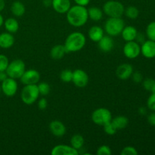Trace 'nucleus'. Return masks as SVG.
<instances>
[{"label": "nucleus", "instance_id": "7c9ffc66", "mask_svg": "<svg viewBox=\"0 0 155 155\" xmlns=\"http://www.w3.org/2000/svg\"><path fill=\"white\" fill-rule=\"evenodd\" d=\"M146 35L148 39L155 41V21H152L147 26Z\"/></svg>", "mask_w": 155, "mask_h": 155}, {"label": "nucleus", "instance_id": "4be33fe9", "mask_svg": "<svg viewBox=\"0 0 155 155\" xmlns=\"http://www.w3.org/2000/svg\"><path fill=\"white\" fill-rule=\"evenodd\" d=\"M11 12L14 16L17 18L23 16L26 12V8L24 5L20 1H15L12 3L11 6Z\"/></svg>", "mask_w": 155, "mask_h": 155}, {"label": "nucleus", "instance_id": "c9c22d12", "mask_svg": "<svg viewBox=\"0 0 155 155\" xmlns=\"http://www.w3.org/2000/svg\"><path fill=\"white\" fill-rule=\"evenodd\" d=\"M147 106L151 110H155V92L151 93L147 101Z\"/></svg>", "mask_w": 155, "mask_h": 155}, {"label": "nucleus", "instance_id": "4c0bfd02", "mask_svg": "<svg viewBox=\"0 0 155 155\" xmlns=\"http://www.w3.org/2000/svg\"><path fill=\"white\" fill-rule=\"evenodd\" d=\"M38 108L41 110H43L46 109L47 106H48V101H47L46 98H41L38 100Z\"/></svg>", "mask_w": 155, "mask_h": 155}, {"label": "nucleus", "instance_id": "72a5a7b5", "mask_svg": "<svg viewBox=\"0 0 155 155\" xmlns=\"http://www.w3.org/2000/svg\"><path fill=\"white\" fill-rule=\"evenodd\" d=\"M121 155H137L138 151L136 148L133 146H127L122 149L120 152Z\"/></svg>", "mask_w": 155, "mask_h": 155}, {"label": "nucleus", "instance_id": "cd10ccee", "mask_svg": "<svg viewBox=\"0 0 155 155\" xmlns=\"http://www.w3.org/2000/svg\"><path fill=\"white\" fill-rule=\"evenodd\" d=\"M72 78L73 71H71V70H64V71H62L61 73L60 74V79L62 82H64V83H71V82H72Z\"/></svg>", "mask_w": 155, "mask_h": 155}, {"label": "nucleus", "instance_id": "58836bf2", "mask_svg": "<svg viewBox=\"0 0 155 155\" xmlns=\"http://www.w3.org/2000/svg\"><path fill=\"white\" fill-rule=\"evenodd\" d=\"M148 122L149 123L150 125L155 127V112L151 113L148 115Z\"/></svg>", "mask_w": 155, "mask_h": 155}, {"label": "nucleus", "instance_id": "ddd939ff", "mask_svg": "<svg viewBox=\"0 0 155 155\" xmlns=\"http://www.w3.org/2000/svg\"><path fill=\"white\" fill-rule=\"evenodd\" d=\"M133 73V68L130 64H122L119 65L116 70V75L122 80H128L130 78Z\"/></svg>", "mask_w": 155, "mask_h": 155}, {"label": "nucleus", "instance_id": "6ab92c4d", "mask_svg": "<svg viewBox=\"0 0 155 155\" xmlns=\"http://www.w3.org/2000/svg\"><path fill=\"white\" fill-rule=\"evenodd\" d=\"M120 34L125 42H130V41L136 40L138 31L136 27L133 26H125Z\"/></svg>", "mask_w": 155, "mask_h": 155}, {"label": "nucleus", "instance_id": "37998d69", "mask_svg": "<svg viewBox=\"0 0 155 155\" xmlns=\"http://www.w3.org/2000/svg\"><path fill=\"white\" fill-rule=\"evenodd\" d=\"M139 113L141 115H145L147 113V110L145 107H141L139 108Z\"/></svg>", "mask_w": 155, "mask_h": 155}, {"label": "nucleus", "instance_id": "e433bc0d", "mask_svg": "<svg viewBox=\"0 0 155 155\" xmlns=\"http://www.w3.org/2000/svg\"><path fill=\"white\" fill-rule=\"evenodd\" d=\"M132 78L134 83H142V80H143V76L139 71H136V72H133L132 74Z\"/></svg>", "mask_w": 155, "mask_h": 155}, {"label": "nucleus", "instance_id": "5701e85b", "mask_svg": "<svg viewBox=\"0 0 155 155\" xmlns=\"http://www.w3.org/2000/svg\"><path fill=\"white\" fill-rule=\"evenodd\" d=\"M88 16L93 21H99L103 18V10L96 6H92L87 9Z\"/></svg>", "mask_w": 155, "mask_h": 155}, {"label": "nucleus", "instance_id": "a19ab883", "mask_svg": "<svg viewBox=\"0 0 155 155\" xmlns=\"http://www.w3.org/2000/svg\"><path fill=\"white\" fill-rule=\"evenodd\" d=\"M136 40L138 43H143L145 42V36H144L143 33H138L137 36H136Z\"/></svg>", "mask_w": 155, "mask_h": 155}, {"label": "nucleus", "instance_id": "423d86ee", "mask_svg": "<svg viewBox=\"0 0 155 155\" xmlns=\"http://www.w3.org/2000/svg\"><path fill=\"white\" fill-rule=\"evenodd\" d=\"M25 71V63L21 59H15L12 62H9L8 66L5 71L8 74V77L18 80L21 78Z\"/></svg>", "mask_w": 155, "mask_h": 155}, {"label": "nucleus", "instance_id": "f704fd0d", "mask_svg": "<svg viewBox=\"0 0 155 155\" xmlns=\"http://www.w3.org/2000/svg\"><path fill=\"white\" fill-rule=\"evenodd\" d=\"M96 154L98 155H110L112 154V151L110 147L104 145L98 148Z\"/></svg>", "mask_w": 155, "mask_h": 155}, {"label": "nucleus", "instance_id": "1a4fd4ad", "mask_svg": "<svg viewBox=\"0 0 155 155\" xmlns=\"http://www.w3.org/2000/svg\"><path fill=\"white\" fill-rule=\"evenodd\" d=\"M19 80L24 86L38 84L40 81V74L39 71L34 69L26 70Z\"/></svg>", "mask_w": 155, "mask_h": 155}, {"label": "nucleus", "instance_id": "39448f33", "mask_svg": "<svg viewBox=\"0 0 155 155\" xmlns=\"http://www.w3.org/2000/svg\"><path fill=\"white\" fill-rule=\"evenodd\" d=\"M102 10L109 18H121L124 14L125 8L120 2L110 0L104 3Z\"/></svg>", "mask_w": 155, "mask_h": 155}, {"label": "nucleus", "instance_id": "2eb2a0df", "mask_svg": "<svg viewBox=\"0 0 155 155\" xmlns=\"http://www.w3.org/2000/svg\"><path fill=\"white\" fill-rule=\"evenodd\" d=\"M49 130L53 136L62 137L66 133V127L60 120H53L49 124Z\"/></svg>", "mask_w": 155, "mask_h": 155}, {"label": "nucleus", "instance_id": "c85d7f7f", "mask_svg": "<svg viewBox=\"0 0 155 155\" xmlns=\"http://www.w3.org/2000/svg\"><path fill=\"white\" fill-rule=\"evenodd\" d=\"M142 85H143V87L145 90L148 91V92H151V93L155 92V80L154 79H145L142 82Z\"/></svg>", "mask_w": 155, "mask_h": 155}, {"label": "nucleus", "instance_id": "2f4dec72", "mask_svg": "<svg viewBox=\"0 0 155 155\" xmlns=\"http://www.w3.org/2000/svg\"><path fill=\"white\" fill-rule=\"evenodd\" d=\"M103 128H104V131L106 134L109 135V136H113V135L116 134L117 130L116 129V127H114L113 124H112L111 121L107 123V124H104L103 126Z\"/></svg>", "mask_w": 155, "mask_h": 155}, {"label": "nucleus", "instance_id": "f03ea898", "mask_svg": "<svg viewBox=\"0 0 155 155\" xmlns=\"http://www.w3.org/2000/svg\"><path fill=\"white\" fill-rule=\"evenodd\" d=\"M86 43V38L81 32H73L65 39L64 45L67 52H77L84 48Z\"/></svg>", "mask_w": 155, "mask_h": 155}, {"label": "nucleus", "instance_id": "393cba45", "mask_svg": "<svg viewBox=\"0 0 155 155\" xmlns=\"http://www.w3.org/2000/svg\"><path fill=\"white\" fill-rule=\"evenodd\" d=\"M112 124L114 125L117 130H123L126 128L129 124V120L125 116H117L111 120Z\"/></svg>", "mask_w": 155, "mask_h": 155}, {"label": "nucleus", "instance_id": "a211bd4d", "mask_svg": "<svg viewBox=\"0 0 155 155\" xmlns=\"http://www.w3.org/2000/svg\"><path fill=\"white\" fill-rule=\"evenodd\" d=\"M15 44V37L12 33L5 32L0 34V48L8 49L13 46Z\"/></svg>", "mask_w": 155, "mask_h": 155}, {"label": "nucleus", "instance_id": "0eeeda50", "mask_svg": "<svg viewBox=\"0 0 155 155\" xmlns=\"http://www.w3.org/2000/svg\"><path fill=\"white\" fill-rule=\"evenodd\" d=\"M112 120V114L105 107H99L92 112V120L98 126H104Z\"/></svg>", "mask_w": 155, "mask_h": 155}, {"label": "nucleus", "instance_id": "473e14b6", "mask_svg": "<svg viewBox=\"0 0 155 155\" xmlns=\"http://www.w3.org/2000/svg\"><path fill=\"white\" fill-rule=\"evenodd\" d=\"M9 60L5 54H0V71H5L8 66Z\"/></svg>", "mask_w": 155, "mask_h": 155}, {"label": "nucleus", "instance_id": "f8f14e48", "mask_svg": "<svg viewBox=\"0 0 155 155\" xmlns=\"http://www.w3.org/2000/svg\"><path fill=\"white\" fill-rule=\"evenodd\" d=\"M51 155H78V150L73 148L71 145H58L51 151Z\"/></svg>", "mask_w": 155, "mask_h": 155}, {"label": "nucleus", "instance_id": "a878e982", "mask_svg": "<svg viewBox=\"0 0 155 155\" xmlns=\"http://www.w3.org/2000/svg\"><path fill=\"white\" fill-rule=\"evenodd\" d=\"M84 138L80 134H75L71 137V145L77 150L81 149L84 145Z\"/></svg>", "mask_w": 155, "mask_h": 155}, {"label": "nucleus", "instance_id": "c756f323", "mask_svg": "<svg viewBox=\"0 0 155 155\" xmlns=\"http://www.w3.org/2000/svg\"><path fill=\"white\" fill-rule=\"evenodd\" d=\"M38 89H39V95H42V96H46L49 94L50 92V86L45 82H41L37 84Z\"/></svg>", "mask_w": 155, "mask_h": 155}, {"label": "nucleus", "instance_id": "412c9836", "mask_svg": "<svg viewBox=\"0 0 155 155\" xmlns=\"http://www.w3.org/2000/svg\"><path fill=\"white\" fill-rule=\"evenodd\" d=\"M67 53L68 52L64 45L60 44V45H55L51 48L50 51V56L54 60H61Z\"/></svg>", "mask_w": 155, "mask_h": 155}, {"label": "nucleus", "instance_id": "c03bdc74", "mask_svg": "<svg viewBox=\"0 0 155 155\" xmlns=\"http://www.w3.org/2000/svg\"><path fill=\"white\" fill-rule=\"evenodd\" d=\"M51 2H52V0H43V5L45 7L51 6Z\"/></svg>", "mask_w": 155, "mask_h": 155}, {"label": "nucleus", "instance_id": "dca6fc26", "mask_svg": "<svg viewBox=\"0 0 155 155\" xmlns=\"http://www.w3.org/2000/svg\"><path fill=\"white\" fill-rule=\"evenodd\" d=\"M51 7L57 13L66 14L71 7V3L70 0H52Z\"/></svg>", "mask_w": 155, "mask_h": 155}, {"label": "nucleus", "instance_id": "20e7f679", "mask_svg": "<svg viewBox=\"0 0 155 155\" xmlns=\"http://www.w3.org/2000/svg\"><path fill=\"white\" fill-rule=\"evenodd\" d=\"M39 95L37 84L25 85L21 92V101L27 105L34 104L38 100Z\"/></svg>", "mask_w": 155, "mask_h": 155}, {"label": "nucleus", "instance_id": "79ce46f5", "mask_svg": "<svg viewBox=\"0 0 155 155\" xmlns=\"http://www.w3.org/2000/svg\"><path fill=\"white\" fill-rule=\"evenodd\" d=\"M8 74L6 71H0V82H2L8 78Z\"/></svg>", "mask_w": 155, "mask_h": 155}, {"label": "nucleus", "instance_id": "9b49d317", "mask_svg": "<svg viewBox=\"0 0 155 155\" xmlns=\"http://www.w3.org/2000/svg\"><path fill=\"white\" fill-rule=\"evenodd\" d=\"M89 76L87 73L82 69H77L73 71L72 82L77 87L84 88L89 83Z\"/></svg>", "mask_w": 155, "mask_h": 155}, {"label": "nucleus", "instance_id": "49530a36", "mask_svg": "<svg viewBox=\"0 0 155 155\" xmlns=\"http://www.w3.org/2000/svg\"><path fill=\"white\" fill-rule=\"evenodd\" d=\"M4 24V18H3L2 15L0 14V27Z\"/></svg>", "mask_w": 155, "mask_h": 155}, {"label": "nucleus", "instance_id": "4468645a", "mask_svg": "<svg viewBox=\"0 0 155 155\" xmlns=\"http://www.w3.org/2000/svg\"><path fill=\"white\" fill-rule=\"evenodd\" d=\"M141 53L147 58L155 57V41L145 40L141 45Z\"/></svg>", "mask_w": 155, "mask_h": 155}, {"label": "nucleus", "instance_id": "bb28decb", "mask_svg": "<svg viewBox=\"0 0 155 155\" xmlns=\"http://www.w3.org/2000/svg\"><path fill=\"white\" fill-rule=\"evenodd\" d=\"M124 14L130 19H136L139 17V11L135 6H129L128 8L125 9Z\"/></svg>", "mask_w": 155, "mask_h": 155}, {"label": "nucleus", "instance_id": "aec40b11", "mask_svg": "<svg viewBox=\"0 0 155 155\" xmlns=\"http://www.w3.org/2000/svg\"><path fill=\"white\" fill-rule=\"evenodd\" d=\"M88 35L92 42H98L104 36V30L100 26H92L89 30Z\"/></svg>", "mask_w": 155, "mask_h": 155}, {"label": "nucleus", "instance_id": "b1692460", "mask_svg": "<svg viewBox=\"0 0 155 155\" xmlns=\"http://www.w3.org/2000/svg\"><path fill=\"white\" fill-rule=\"evenodd\" d=\"M4 26L6 31L10 33H15L19 30V23L15 18H9L4 21Z\"/></svg>", "mask_w": 155, "mask_h": 155}, {"label": "nucleus", "instance_id": "7ed1b4c3", "mask_svg": "<svg viewBox=\"0 0 155 155\" xmlns=\"http://www.w3.org/2000/svg\"><path fill=\"white\" fill-rule=\"evenodd\" d=\"M125 27L124 21L121 18H109L104 23V31L109 36L115 37L120 35Z\"/></svg>", "mask_w": 155, "mask_h": 155}, {"label": "nucleus", "instance_id": "f3484780", "mask_svg": "<svg viewBox=\"0 0 155 155\" xmlns=\"http://www.w3.org/2000/svg\"><path fill=\"white\" fill-rule=\"evenodd\" d=\"M98 45L99 49L104 53L110 52L114 46V42L112 36H104L98 42Z\"/></svg>", "mask_w": 155, "mask_h": 155}, {"label": "nucleus", "instance_id": "f257e3e1", "mask_svg": "<svg viewBox=\"0 0 155 155\" xmlns=\"http://www.w3.org/2000/svg\"><path fill=\"white\" fill-rule=\"evenodd\" d=\"M66 15L68 22L71 26L75 27H83L89 20L87 8L85 6L78 5L71 6Z\"/></svg>", "mask_w": 155, "mask_h": 155}, {"label": "nucleus", "instance_id": "9d476101", "mask_svg": "<svg viewBox=\"0 0 155 155\" xmlns=\"http://www.w3.org/2000/svg\"><path fill=\"white\" fill-rule=\"evenodd\" d=\"M18 85L16 80L8 77L2 82L1 89L4 95L7 97H13L16 95Z\"/></svg>", "mask_w": 155, "mask_h": 155}, {"label": "nucleus", "instance_id": "a18cd8bd", "mask_svg": "<svg viewBox=\"0 0 155 155\" xmlns=\"http://www.w3.org/2000/svg\"><path fill=\"white\" fill-rule=\"evenodd\" d=\"M5 7V0H0V12H2Z\"/></svg>", "mask_w": 155, "mask_h": 155}, {"label": "nucleus", "instance_id": "ea45409f", "mask_svg": "<svg viewBox=\"0 0 155 155\" xmlns=\"http://www.w3.org/2000/svg\"><path fill=\"white\" fill-rule=\"evenodd\" d=\"M74 2L76 3V5H78L81 6H87L88 5L90 2V0H74Z\"/></svg>", "mask_w": 155, "mask_h": 155}, {"label": "nucleus", "instance_id": "6e6552de", "mask_svg": "<svg viewBox=\"0 0 155 155\" xmlns=\"http://www.w3.org/2000/svg\"><path fill=\"white\" fill-rule=\"evenodd\" d=\"M124 54L129 59H135L141 54V45L136 41L126 42L123 48Z\"/></svg>", "mask_w": 155, "mask_h": 155}]
</instances>
